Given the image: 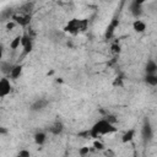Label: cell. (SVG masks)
Listing matches in <instances>:
<instances>
[{
    "mask_svg": "<svg viewBox=\"0 0 157 157\" xmlns=\"http://www.w3.org/2000/svg\"><path fill=\"white\" fill-rule=\"evenodd\" d=\"M64 31L70 34H77L78 32H81V20H77V18L70 20L64 27Z\"/></svg>",
    "mask_w": 157,
    "mask_h": 157,
    "instance_id": "2",
    "label": "cell"
},
{
    "mask_svg": "<svg viewBox=\"0 0 157 157\" xmlns=\"http://www.w3.org/2000/svg\"><path fill=\"white\" fill-rule=\"evenodd\" d=\"M32 49H33V43H32V42H29L27 45H25V47H23V55L29 54V53L32 52Z\"/></svg>",
    "mask_w": 157,
    "mask_h": 157,
    "instance_id": "21",
    "label": "cell"
},
{
    "mask_svg": "<svg viewBox=\"0 0 157 157\" xmlns=\"http://www.w3.org/2000/svg\"><path fill=\"white\" fill-rule=\"evenodd\" d=\"M48 99H44V98H39L37 101H34L32 104H31V110L33 112H39V110H43L47 105H48Z\"/></svg>",
    "mask_w": 157,
    "mask_h": 157,
    "instance_id": "6",
    "label": "cell"
},
{
    "mask_svg": "<svg viewBox=\"0 0 157 157\" xmlns=\"http://www.w3.org/2000/svg\"><path fill=\"white\" fill-rule=\"evenodd\" d=\"M17 25H20L21 27H27L31 23V13H13L11 17Z\"/></svg>",
    "mask_w": 157,
    "mask_h": 157,
    "instance_id": "3",
    "label": "cell"
},
{
    "mask_svg": "<svg viewBox=\"0 0 157 157\" xmlns=\"http://www.w3.org/2000/svg\"><path fill=\"white\" fill-rule=\"evenodd\" d=\"M12 67H13V65H11L10 63H5V61L1 63V71L4 74H10L11 70H12Z\"/></svg>",
    "mask_w": 157,
    "mask_h": 157,
    "instance_id": "18",
    "label": "cell"
},
{
    "mask_svg": "<svg viewBox=\"0 0 157 157\" xmlns=\"http://www.w3.org/2000/svg\"><path fill=\"white\" fill-rule=\"evenodd\" d=\"M77 135H78V136H81V137H83V139H90V137H91L90 130H85V131H81V132H78Z\"/></svg>",
    "mask_w": 157,
    "mask_h": 157,
    "instance_id": "25",
    "label": "cell"
},
{
    "mask_svg": "<svg viewBox=\"0 0 157 157\" xmlns=\"http://www.w3.org/2000/svg\"><path fill=\"white\" fill-rule=\"evenodd\" d=\"M64 130V124L61 121H55L50 128H49V131L53 134V135H60Z\"/></svg>",
    "mask_w": 157,
    "mask_h": 157,
    "instance_id": "11",
    "label": "cell"
},
{
    "mask_svg": "<svg viewBox=\"0 0 157 157\" xmlns=\"http://www.w3.org/2000/svg\"><path fill=\"white\" fill-rule=\"evenodd\" d=\"M146 23L142 21V20H140V18H136L134 22H132V28H134V31L136 32V33H142V32H145L146 31Z\"/></svg>",
    "mask_w": 157,
    "mask_h": 157,
    "instance_id": "9",
    "label": "cell"
},
{
    "mask_svg": "<svg viewBox=\"0 0 157 157\" xmlns=\"http://www.w3.org/2000/svg\"><path fill=\"white\" fill-rule=\"evenodd\" d=\"M118 26H119V21H118L117 18H113L112 22L108 25L107 31H105V38H107V39H110V38L114 36V31H115V28H117Z\"/></svg>",
    "mask_w": 157,
    "mask_h": 157,
    "instance_id": "7",
    "label": "cell"
},
{
    "mask_svg": "<svg viewBox=\"0 0 157 157\" xmlns=\"http://www.w3.org/2000/svg\"><path fill=\"white\" fill-rule=\"evenodd\" d=\"M0 132H1V134H5V132H6V130H5L4 128H1V129H0Z\"/></svg>",
    "mask_w": 157,
    "mask_h": 157,
    "instance_id": "30",
    "label": "cell"
},
{
    "mask_svg": "<svg viewBox=\"0 0 157 157\" xmlns=\"http://www.w3.org/2000/svg\"><path fill=\"white\" fill-rule=\"evenodd\" d=\"M130 11H131V15L135 17V18H140V16L142 15V5L132 1L131 5H130Z\"/></svg>",
    "mask_w": 157,
    "mask_h": 157,
    "instance_id": "8",
    "label": "cell"
},
{
    "mask_svg": "<svg viewBox=\"0 0 157 157\" xmlns=\"http://www.w3.org/2000/svg\"><path fill=\"white\" fill-rule=\"evenodd\" d=\"M144 80L150 86H157V75L156 74H146Z\"/></svg>",
    "mask_w": 157,
    "mask_h": 157,
    "instance_id": "15",
    "label": "cell"
},
{
    "mask_svg": "<svg viewBox=\"0 0 157 157\" xmlns=\"http://www.w3.org/2000/svg\"><path fill=\"white\" fill-rule=\"evenodd\" d=\"M135 137V130L134 129H129L128 131H125L121 136V142L123 144H128V142H131Z\"/></svg>",
    "mask_w": 157,
    "mask_h": 157,
    "instance_id": "12",
    "label": "cell"
},
{
    "mask_svg": "<svg viewBox=\"0 0 157 157\" xmlns=\"http://www.w3.org/2000/svg\"><path fill=\"white\" fill-rule=\"evenodd\" d=\"M93 147H94L96 150H98V151H103V150H104V145H103L101 141H98V139H96V140L93 141Z\"/></svg>",
    "mask_w": 157,
    "mask_h": 157,
    "instance_id": "20",
    "label": "cell"
},
{
    "mask_svg": "<svg viewBox=\"0 0 157 157\" xmlns=\"http://www.w3.org/2000/svg\"><path fill=\"white\" fill-rule=\"evenodd\" d=\"M123 76H117L113 81V87H123Z\"/></svg>",
    "mask_w": 157,
    "mask_h": 157,
    "instance_id": "19",
    "label": "cell"
},
{
    "mask_svg": "<svg viewBox=\"0 0 157 157\" xmlns=\"http://www.w3.org/2000/svg\"><path fill=\"white\" fill-rule=\"evenodd\" d=\"M22 69H23V65H22V64L13 65V67H12L11 72L9 74V75H10V77H11L12 80H17V78L21 76V74H22Z\"/></svg>",
    "mask_w": 157,
    "mask_h": 157,
    "instance_id": "10",
    "label": "cell"
},
{
    "mask_svg": "<svg viewBox=\"0 0 157 157\" xmlns=\"http://www.w3.org/2000/svg\"><path fill=\"white\" fill-rule=\"evenodd\" d=\"M29 156H31V152L27 150H21L18 152V157H29Z\"/></svg>",
    "mask_w": 157,
    "mask_h": 157,
    "instance_id": "26",
    "label": "cell"
},
{
    "mask_svg": "<svg viewBox=\"0 0 157 157\" xmlns=\"http://www.w3.org/2000/svg\"><path fill=\"white\" fill-rule=\"evenodd\" d=\"M90 153V148L87 147V146H85V147H81L80 150H78V155L81 156V157H85V156H87Z\"/></svg>",
    "mask_w": 157,
    "mask_h": 157,
    "instance_id": "22",
    "label": "cell"
},
{
    "mask_svg": "<svg viewBox=\"0 0 157 157\" xmlns=\"http://www.w3.org/2000/svg\"><path fill=\"white\" fill-rule=\"evenodd\" d=\"M11 88H12V86L10 83V80L7 77H1V80H0V97L1 98L6 97L11 92Z\"/></svg>",
    "mask_w": 157,
    "mask_h": 157,
    "instance_id": "4",
    "label": "cell"
},
{
    "mask_svg": "<svg viewBox=\"0 0 157 157\" xmlns=\"http://www.w3.org/2000/svg\"><path fill=\"white\" fill-rule=\"evenodd\" d=\"M110 49H112V53H114V54H119V53H120V45H119L118 43L112 44Z\"/></svg>",
    "mask_w": 157,
    "mask_h": 157,
    "instance_id": "23",
    "label": "cell"
},
{
    "mask_svg": "<svg viewBox=\"0 0 157 157\" xmlns=\"http://www.w3.org/2000/svg\"><path fill=\"white\" fill-rule=\"evenodd\" d=\"M21 39H22V36H21V34H17V36L10 42V48H11L12 50H16V49L21 45Z\"/></svg>",
    "mask_w": 157,
    "mask_h": 157,
    "instance_id": "16",
    "label": "cell"
},
{
    "mask_svg": "<svg viewBox=\"0 0 157 157\" xmlns=\"http://www.w3.org/2000/svg\"><path fill=\"white\" fill-rule=\"evenodd\" d=\"M145 71H146V74H156V72H157V63H156L155 60L150 59V60L146 63Z\"/></svg>",
    "mask_w": 157,
    "mask_h": 157,
    "instance_id": "14",
    "label": "cell"
},
{
    "mask_svg": "<svg viewBox=\"0 0 157 157\" xmlns=\"http://www.w3.org/2000/svg\"><path fill=\"white\" fill-rule=\"evenodd\" d=\"M105 119H107L109 123H112V124H115V123L118 121V119H117L114 115H112V114H107V115H105Z\"/></svg>",
    "mask_w": 157,
    "mask_h": 157,
    "instance_id": "24",
    "label": "cell"
},
{
    "mask_svg": "<svg viewBox=\"0 0 157 157\" xmlns=\"http://www.w3.org/2000/svg\"><path fill=\"white\" fill-rule=\"evenodd\" d=\"M33 9V2H26L20 7V13H31Z\"/></svg>",
    "mask_w": 157,
    "mask_h": 157,
    "instance_id": "17",
    "label": "cell"
},
{
    "mask_svg": "<svg viewBox=\"0 0 157 157\" xmlns=\"http://www.w3.org/2000/svg\"><path fill=\"white\" fill-rule=\"evenodd\" d=\"M33 139H34V142H36L38 146H42V145H44V142H45V140H47V134L43 132V131H37V132L34 134Z\"/></svg>",
    "mask_w": 157,
    "mask_h": 157,
    "instance_id": "13",
    "label": "cell"
},
{
    "mask_svg": "<svg viewBox=\"0 0 157 157\" xmlns=\"http://www.w3.org/2000/svg\"><path fill=\"white\" fill-rule=\"evenodd\" d=\"M135 2H137V4H140V5H144L145 2H147V1H151V0H134Z\"/></svg>",
    "mask_w": 157,
    "mask_h": 157,
    "instance_id": "29",
    "label": "cell"
},
{
    "mask_svg": "<svg viewBox=\"0 0 157 157\" xmlns=\"http://www.w3.org/2000/svg\"><path fill=\"white\" fill-rule=\"evenodd\" d=\"M118 129L115 128V124L109 123L105 118L98 120L97 123H94L92 125V128L90 129V134H91V139H98L101 135H107V134H112L115 132Z\"/></svg>",
    "mask_w": 157,
    "mask_h": 157,
    "instance_id": "1",
    "label": "cell"
},
{
    "mask_svg": "<svg viewBox=\"0 0 157 157\" xmlns=\"http://www.w3.org/2000/svg\"><path fill=\"white\" fill-rule=\"evenodd\" d=\"M88 26V21L87 20H81V32H85L87 29Z\"/></svg>",
    "mask_w": 157,
    "mask_h": 157,
    "instance_id": "27",
    "label": "cell"
},
{
    "mask_svg": "<svg viewBox=\"0 0 157 157\" xmlns=\"http://www.w3.org/2000/svg\"><path fill=\"white\" fill-rule=\"evenodd\" d=\"M17 23L15 22V21H11V22H7L6 23V29H9V31H11V29H13L15 28V26H16Z\"/></svg>",
    "mask_w": 157,
    "mask_h": 157,
    "instance_id": "28",
    "label": "cell"
},
{
    "mask_svg": "<svg viewBox=\"0 0 157 157\" xmlns=\"http://www.w3.org/2000/svg\"><path fill=\"white\" fill-rule=\"evenodd\" d=\"M141 135H142L144 141H150L152 139V128H151V124H150L148 119L144 120V124H142V128H141Z\"/></svg>",
    "mask_w": 157,
    "mask_h": 157,
    "instance_id": "5",
    "label": "cell"
}]
</instances>
